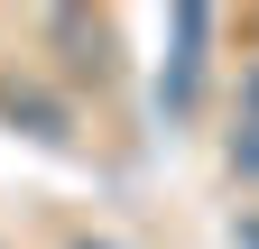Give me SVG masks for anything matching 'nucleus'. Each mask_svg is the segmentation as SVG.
<instances>
[{"instance_id":"obj_1","label":"nucleus","mask_w":259,"mask_h":249,"mask_svg":"<svg viewBox=\"0 0 259 249\" xmlns=\"http://www.w3.org/2000/svg\"><path fill=\"white\" fill-rule=\"evenodd\" d=\"M204 37H213V19H204V10H176V74H167V111H194V83H204Z\"/></svg>"},{"instance_id":"obj_2","label":"nucleus","mask_w":259,"mask_h":249,"mask_svg":"<svg viewBox=\"0 0 259 249\" xmlns=\"http://www.w3.org/2000/svg\"><path fill=\"white\" fill-rule=\"evenodd\" d=\"M232 166H241V175H259V111L241 120V139H232Z\"/></svg>"},{"instance_id":"obj_3","label":"nucleus","mask_w":259,"mask_h":249,"mask_svg":"<svg viewBox=\"0 0 259 249\" xmlns=\"http://www.w3.org/2000/svg\"><path fill=\"white\" fill-rule=\"evenodd\" d=\"M241 249H259V212H250V222H241Z\"/></svg>"},{"instance_id":"obj_4","label":"nucleus","mask_w":259,"mask_h":249,"mask_svg":"<svg viewBox=\"0 0 259 249\" xmlns=\"http://www.w3.org/2000/svg\"><path fill=\"white\" fill-rule=\"evenodd\" d=\"M83 249H93V240H83Z\"/></svg>"}]
</instances>
